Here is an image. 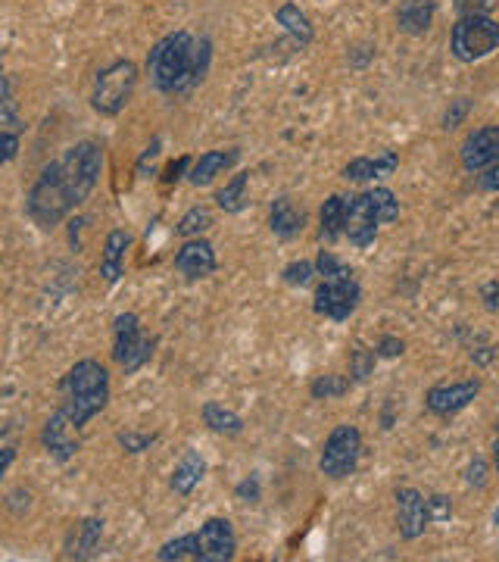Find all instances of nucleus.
Wrapping results in <instances>:
<instances>
[{"mask_svg":"<svg viewBox=\"0 0 499 562\" xmlns=\"http://www.w3.org/2000/svg\"><path fill=\"white\" fill-rule=\"evenodd\" d=\"M499 0H456V13L459 16H490V10Z\"/></svg>","mask_w":499,"mask_h":562,"instance_id":"nucleus-36","label":"nucleus"},{"mask_svg":"<svg viewBox=\"0 0 499 562\" xmlns=\"http://www.w3.org/2000/svg\"><path fill=\"white\" fill-rule=\"evenodd\" d=\"M275 19H278V25H284L287 35L297 38L300 44H309V41H312V25H309L306 13H303L297 4H284V7H278Z\"/></svg>","mask_w":499,"mask_h":562,"instance_id":"nucleus-25","label":"nucleus"},{"mask_svg":"<svg viewBox=\"0 0 499 562\" xmlns=\"http://www.w3.org/2000/svg\"><path fill=\"white\" fill-rule=\"evenodd\" d=\"M478 391H481L478 381H450V385H434L425 403L434 416H456L478 397Z\"/></svg>","mask_w":499,"mask_h":562,"instance_id":"nucleus-13","label":"nucleus"},{"mask_svg":"<svg viewBox=\"0 0 499 562\" xmlns=\"http://www.w3.org/2000/svg\"><path fill=\"white\" fill-rule=\"evenodd\" d=\"M468 110H471V104H468V100H465V97L453 100V107H450V110H446V116H443V129H446V132H453V129H459V125H462V119L468 116Z\"/></svg>","mask_w":499,"mask_h":562,"instance_id":"nucleus-37","label":"nucleus"},{"mask_svg":"<svg viewBox=\"0 0 499 562\" xmlns=\"http://www.w3.org/2000/svg\"><path fill=\"white\" fill-rule=\"evenodd\" d=\"M400 166V157L393 150H384L378 157H356L344 166L347 182H375V178H390Z\"/></svg>","mask_w":499,"mask_h":562,"instance_id":"nucleus-16","label":"nucleus"},{"mask_svg":"<svg viewBox=\"0 0 499 562\" xmlns=\"http://www.w3.org/2000/svg\"><path fill=\"white\" fill-rule=\"evenodd\" d=\"M175 269L185 278H191V281L213 275L216 272V250H213V244L203 241V238H188V244L175 253Z\"/></svg>","mask_w":499,"mask_h":562,"instance_id":"nucleus-15","label":"nucleus"},{"mask_svg":"<svg viewBox=\"0 0 499 562\" xmlns=\"http://www.w3.org/2000/svg\"><path fill=\"white\" fill-rule=\"evenodd\" d=\"M103 172V147L97 141H78L72 144L63 157H57L38 182L32 185L29 197H25V216H29L38 228L50 232L57 228L72 210H78L91 197V191L100 182Z\"/></svg>","mask_w":499,"mask_h":562,"instance_id":"nucleus-1","label":"nucleus"},{"mask_svg":"<svg viewBox=\"0 0 499 562\" xmlns=\"http://www.w3.org/2000/svg\"><path fill=\"white\" fill-rule=\"evenodd\" d=\"M481 188H484V191L499 194V163H496V166H490V169H484V175H481Z\"/></svg>","mask_w":499,"mask_h":562,"instance_id":"nucleus-46","label":"nucleus"},{"mask_svg":"<svg viewBox=\"0 0 499 562\" xmlns=\"http://www.w3.org/2000/svg\"><path fill=\"white\" fill-rule=\"evenodd\" d=\"M247 178H250V172H238L225 188L216 191V203H219V207H222L225 213H241V210L247 207V200H244Z\"/></svg>","mask_w":499,"mask_h":562,"instance_id":"nucleus-27","label":"nucleus"},{"mask_svg":"<svg viewBox=\"0 0 499 562\" xmlns=\"http://www.w3.org/2000/svg\"><path fill=\"white\" fill-rule=\"evenodd\" d=\"M344 216H347V197L340 194H331L325 203H322V213H319V235L322 241L334 244L340 235H344Z\"/></svg>","mask_w":499,"mask_h":562,"instance_id":"nucleus-23","label":"nucleus"},{"mask_svg":"<svg viewBox=\"0 0 499 562\" xmlns=\"http://www.w3.org/2000/svg\"><path fill=\"white\" fill-rule=\"evenodd\" d=\"M359 300H362V288L353 278V272H347V275H337V278H322L312 306H315V313L325 316V319L347 322L359 310Z\"/></svg>","mask_w":499,"mask_h":562,"instance_id":"nucleus-8","label":"nucleus"},{"mask_svg":"<svg viewBox=\"0 0 499 562\" xmlns=\"http://www.w3.org/2000/svg\"><path fill=\"white\" fill-rule=\"evenodd\" d=\"M428 513H431V522H446V519L453 516V503H450V497L434 494V497L428 500Z\"/></svg>","mask_w":499,"mask_h":562,"instance_id":"nucleus-38","label":"nucleus"},{"mask_svg":"<svg viewBox=\"0 0 499 562\" xmlns=\"http://www.w3.org/2000/svg\"><path fill=\"white\" fill-rule=\"evenodd\" d=\"M131 247V235L125 228H116V232L107 235L103 241V257H100V278L107 285H116V281L125 275V253Z\"/></svg>","mask_w":499,"mask_h":562,"instance_id":"nucleus-17","label":"nucleus"},{"mask_svg":"<svg viewBox=\"0 0 499 562\" xmlns=\"http://www.w3.org/2000/svg\"><path fill=\"white\" fill-rule=\"evenodd\" d=\"M315 272H319V269H315V263L300 260V263H291V266H287L281 275H284V281H287V285H291V288H306Z\"/></svg>","mask_w":499,"mask_h":562,"instance_id":"nucleus-34","label":"nucleus"},{"mask_svg":"<svg viewBox=\"0 0 499 562\" xmlns=\"http://www.w3.org/2000/svg\"><path fill=\"white\" fill-rule=\"evenodd\" d=\"M381 356L375 350H365V347H356L350 353V381H365L372 372H375V363Z\"/></svg>","mask_w":499,"mask_h":562,"instance_id":"nucleus-32","label":"nucleus"},{"mask_svg":"<svg viewBox=\"0 0 499 562\" xmlns=\"http://www.w3.org/2000/svg\"><path fill=\"white\" fill-rule=\"evenodd\" d=\"M100 538H103V519H82L66 538V559H91L100 547Z\"/></svg>","mask_w":499,"mask_h":562,"instance_id":"nucleus-18","label":"nucleus"},{"mask_svg":"<svg viewBox=\"0 0 499 562\" xmlns=\"http://www.w3.org/2000/svg\"><path fill=\"white\" fill-rule=\"evenodd\" d=\"M0 150H4V163H13L19 153V135L16 132H0Z\"/></svg>","mask_w":499,"mask_h":562,"instance_id":"nucleus-42","label":"nucleus"},{"mask_svg":"<svg viewBox=\"0 0 499 562\" xmlns=\"http://www.w3.org/2000/svg\"><path fill=\"white\" fill-rule=\"evenodd\" d=\"M434 0H403L400 4V13H397V25H400V32L403 35H425L431 29V22H434Z\"/></svg>","mask_w":499,"mask_h":562,"instance_id":"nucleus-21","label":"nucleus"},{"mask_svg":"<svg viewBox=\"0 0 499 562\" xmlns=\"http://www.w3.org/2000/svg\"><path fill=\"white\" fill-rule=\"evenodd\" d=\"M238 160H241V150H209V153H203V157H200V160L191 166V172H188L191 185L203 188V185H209V182H216V178H219L225 169H231Z\"/></svg>","mask_w":499,"mask_h":562,"instance_id":"nucleus-19","label":"nucleus"},{"mask_svg":"<svg viewBox=\"0 0 499 562\" xmlns=\"http://www.w3.org/2000/svg\"><path fill=\"white\" fill-rule=\"evenodd\" d=\"M238 497H241L244 503H256V500H259V481H256V478L241 481V484H238Z\"/></svg>","mask_w":499,"mask_h":562,"instance_id":"nucleus-45","label":"nucleus"},{"mask_svg":"<svg viewBox=\"0 0 499 562\" xmlns=\"http://www.w3.org/2000/svg\"><path fill=\"white\" fill-rule=\"evenodd\" d=\"M499 47V22L490 16H459L450 35V50L459 63H478Z\"/></svg>","mask_w":499,"mask_h":562,"instance_id":"nucleus-5","label":"nucleus"},{"mask_svg":"<svg viewBox=\"0 0 499 562\" xmlns=\"http://www.w3.org/2000/svg\"><path fill=\"white\" fill-rule=\"evenodd\" d=\"M315 269H319V275H322V278H337V275H347V272H353V269H347L344 263H340L331 250H322V253H319V260H315Z\"/></svg>","mask_w":499,"mask_h":562,"instance_id":"nucleus-35","label":"nucleus"},{"mask_svg":"<svg viewBox=\"0 0 499 562\" xmlns=\"http://www.w3.org/2000/svg\"><path fill=\"white\" fill-rule=\"evenodd\" d=\"M365 197H369V203H372V210H375V216H378L381 225H387V222H393V219L400 216V200L393 197V191L372 188V191H365Z\"/></svg>","mask_w":499,"mask_h":562,"instance_id":"nucleus-30","label":"nucleus"},{"mask_svg":"<svg viewBox=\"0 0 499 562\" xmlns=\"http://www.w3.org/2000/svg\"><path fill=\"white\" fill-rule=\"evenodd\" d=\"M465 481L471 484V488H484L487 484V463L481 456H475V463L468 466V475H465Z\"/></svg>","mask_w":499,"mask_h":562,"instance_id":"nucleus-41","label":"nucleus"},{"mask_svg":"<svg viewBox=\"0 0 499 562\" xmlns=\"http://www.w3.org/2000/svg\"><path fill=\"white\" fill-rule=\"evenodd\" d=\"M41 444L50 456L57 459V463H69V459L82 450V441H78V425L69 419V413L63 410V406L47 419V425L41 431Z\"/></svg>","mask_w":499,"mask_h":562,"instance_id":"nucleus-9","label":"nucleus"},{"mask_svg":"<svg viewBox=\"0 0 499 562\" xmlns=\"http://www.w3.org/2000/svg\"><path fill=\"white\" fill-rule=\"evenodd\" d=\"M156 559H160V562L197 559V562H200V541H197V531H194V534H181V538L163 544L160 550H156Z\"/></svg>","mask_w":499,"mask_h":562,"instance_id":"nucleus-26","label":"nucleus"},{"mask_svg":"<svg viewBox=\"0 0 499 562\" xmlns=\"http://www.w3.org/2000/svg\"><path fill=\"white\" fill-rule=\"evenodd\" d=\"M269 225H272V232H275L278 238L291 241V238H297L303 228H306V213L297 207L291 197H278V200L272 203Z\"/></svg>","mask_w":499,"mask_h":562,"instance_id":"nucleus-20","label":"nucleus"},{"mask_svg":"<svg viewBox=\"0 0 499 562\" xmlns=\"http://www.w3.org/2000/svg\"><path fill=\"white\" fill-rule=\"evenodd\" d=\"M359 453H362V434L353 425H337L322 450L319 469L322 475H328L331 481H344L356 472L359 466Z\"/></svg>","mask_w":499,"mask_h":562,"instance_id":"nucleus-7","label":"nucleus"},{"mask_svg":"<svg viewBox=\"0 0 499 562\" xmlns=\"http://www.w3.org/2000/svg\"><path fill=\"white\" fill-rule=\"evenodd\" d=\"M160 144H163L160 138H153L150 147L144 150V157L138 160V175H141V178H150V175H153V163H156V157H160Z\"/></svg>","mask_w":499,"mask_h":562,"instance_id":"nucleus-40","label":"nucleus"},{"mask_svg":"<svg viewBox=\"0 0 499 562\" xmlns=\"http://www.w3.org/2000/svg\"><path fill=\"white\" fill-rule=\"evenodd\" d=\"M481 297H484V306H487V310L496 313V310H499V281H487L484 291H481Z\"/></svg>","mask_w":499,"mask_h":562,"instance_id":"nucleus-44","label":"nucleus"},{"mask_svg":"<svg viewBox=\"0 0 499 562\" xmlns=\"http://www.w3.org/2000/svg\"><path fill=\"white\" fill-rule=\"evenodd\" d=\"M203 422L213 428L216 434H225V438H238V434L244 431V419L238 413L225 410L222 403H203Z\"/></svg>","mask_w":499,"mask_h":562,"instance_id":"nucleus-24","label":"nucleus"},{"mask_svg":"<svg viewBox=\"0 0 499 562\" xmlns=\"http://www.w3.org/2000/svg\"><path fill=\"white\" fill-rule=\"evenodd\" d=\"M206 475V459L197 453V450H185V456H181V463L175 466V472H172V491L175 494H181V497H188L197 484H200V478Z\"/></svg>","mask_w":499,"mask_h":562,"instance_id":"nucleus-22","label":"nucleus"},{"mask_svg":"<svg viewBox=\"0 0 499 562\" xmlns=\"http://www.w3.org/2000/svg\"><path fill=\"white\" fill-rule=\"evenodd\" d=\"M13 459H16V450H13V447H4V463H0V475H7V472H10Z\"/></svg>","mask_w":499,"mask_h":562,"instance_id":"nucleus-47","label":"nucleus"},{"mask_svg":"<svg viewBox=\"0 0 499 562\" xmlns=\"http://www.w3.org/2000/svg\"><path fill=\"white\" fill-rule=\"evenodd\" d=\"M378 216L365 194L347 197V216H344V235L353 247H369L378 235Z\"/></svg>","mask_w":499,"mask_h":562,"instance_id":"nucleus-12","label":"nucleus"},{"mask_svg":"<svg viewBox=\"0 0 499 562\" xmlns=\"http://www.w3.org/2000/svg\"><path fill=\"white\" fill-rule=\"evenodd\" d=\"M209 225H213V213H209L206 207H191L185 216L178 219L175 232H178L181 238H200Z\"/></svg>","mask_w":499,"mask_h":562,"instance_id":"nucleus-29","label":"nucleus"},{"mask_svg":"<svg viewBox=\"0 0 499 562\" xmlns=\"http://www.w3.org/2000/svg\"><path fill=\"white\" fill-rule=\"evenodd\" d=\"M499 163V125H484L462 144V166L468 172H484Z\"/></svg>","mask_w":499,"mask_h":562,"instance_id":"nucleus-11","label":"nucleus"},{"mask_svg":"<svg viewBox=\"0 0 499 562\" xmlns=\"http://www.w3.org/2000/svg\"><path fill=\"white\" fill-rule=\"evenodd\" d=\"M197 66V41L191 32H172L163 41H156L150 57H147V72L156 91L163 94H178L197 85L194 79Z\"/></svg>","mask_w":499,"mask_h":562,"instance_id":"nucleus-2","label":"nucleus"},{"mask_svg":"<svg viewBox=\"0 0 499 562\" xmlns=\"http://www.w3.org/2000/svg\"><path fill=\"white\" fill-rule=\"evenodd\" d=\"M200 562H228L238 553V534L228 519H206L197 531Z\"/></svg>","mask_w":499,"mask_h":562,"instance_id":"nucleus-10","label":"nucleus"},{"mask_svg":"<svg viewBox=\"0 0 499 562\" xmlns=\"http://www.w3.org/2000/svg\"><path fill=\"white\" fill-rule=\"evenodd\" d=\"M493 459H496V472H499V434H496V444H493Z\"/></svg>","mask_w":499,"mask_h":562,"instance_id":"nucleus-48","label":"nucleus"},{"mask_svg":"<svg viewBox=\"0 0 499 562\" xmlns=\"http://www.w3.org/2000/svg\"><path fill=\"white\" fill-rule=\"evenodd\" d=\"M63 410L69 413V419L82 428L88 425L103 406L110 400V372L103 369L97 360H82L69 369V375L63 378Z\"/></svg>","mask_w":499,"mask_h":562,"instance_id":"nucleus-3","label":"nucleus"},{"mask_svg":"<svg viewBox=\"0 0 499 562\" xmlns=\"http://www.w3.org/2000/svg\"><path fill=\"white\" fill-rule=\"evenodd\" d=\"M0 125L4 129L0 132H22V116H19V104L13 97V82L4 75V82H0Z\"/></svg>","mask_w":499,"mask_h":562,"instance_id":"nucleus-28","label":"nucleus"},{"mask_svg":"<svg viewBox=\"0 0 499 562\" xmlns=\"http://www.w3.org/2000/svg\"><path fill=\"white\" fill-rule=\"evenodd\" d=\"M406 344L400 338H393V335H384L375 347V353L381 356V360H397V356H403Z\"/></svg>","mask_w":499,"mask_h":562,"instance_id":"nucleus-39","label":"nucleus"},{"mask_svg":"<svg viewBox=\"0 0 499 562\" xmlns=\"http://www.w3.org/2000/svg\"><path fill=\"white\" fill-rule=\"evenodd\" d=\"M156 341L144 338L141 319L135 313H122L113 322V360L125 369V375L138 372L150 356H153Z\"/></svg>","mask_w":499,"mask_h":562,"instance_id":"nucleus-6","label":"nucleus"},{"mask_svg":"<svg viewBox=\"0 0 499 562\" xmlns=\"http://www.w3.org/2000/svg\"><path fill=\"white\" fill-rule=\"evenodd\" d=\"M116 441H119V447H122V450H128V453H144V450H150V447L156 444V434L119 431V434H116Z\"/></svg>","mask_w":499,"mask_h":562,"instance_id":"nucleus-33","label":"nucleus"},{"mask_svg":"<svg viewBox=\"0 0 499 562\" xmlns=\"http://www.w3.org/2000/svg\"><path fill=\"white\" fill-rule=\"evenodd\" d=\"M493 522H496V528H499V506L493 509Z\"/></svg>","mask_w":499,"mask_h":562,"instance_id":"nucleus-49","label":"nucleus"},{"mask_svg":"<svg viewBox=\"0 0 499 562\" xmlns=\"http://www.w3.org/2000/svg\"><path fill=\"white\" fill-rule=\"evenodd\" d=\"M350 385H353V381L344 378V375H319V378L312 381L309 394L315 400H334V397H344L350 391Z\"/></svg>","mask_w":499,"mask_h":562,"instance_id":"nucleus-31","label":"nucleus"},{"mask_svg":"<svg viewBox=\"0 0 499 562\" xmlns=\"http://www.w3.org/2000/svg\"><path fill=\"white\" fill-rule=\"evenodd\" d=\"M185 172H191V157H181V160H175V163L166 169V185H175Z\"/></svg>","mask_w":499,"mask_h":562,"instance_id":"nucleus-43","label":"nucleus"},{"mask_svg":"<svg viewBox=\"0 0 499 562\" xmlns=\"http://www.w3.org/2000/svg\"><path fill=\"white\" fill-rule=\"evenodd\" d=\"M397 522H400V534L406 541H418L425 534L431 513H428V500L415 488L397 491Z\"/></svg>","mask_w":499,"mask_h":562,"instance_id":"nucleus-14","label":"nucleus"},{"mask_svg":"<svg viewBox=\"0 0 499 562\" xmlns=\"http://www.w3.org/2000/svg\"><path fill=\"white\" fill-rule=\"evenodd\" d=\"M135 85H138V66L131 60H116L107 69L97 72L91 107L100 116H119L128 107L131 94H135Z\"/></svg>","mask_w":499,"mask_h":562,"instance_id":"nucleus-4","label":"nucleus"}]
</instances>
